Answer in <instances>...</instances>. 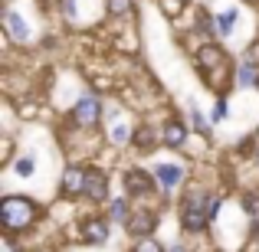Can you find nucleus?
Here are the masks:
<instances>
[{"label": "nucleus", "instance_id": "obj_1", "mask_svg": "<svg viewBox=\"0 0 259 252\" xmlns=\"http://www.w3.org/2000/svg\"><path fill=\"white\" fill-rule=\"evenodd\" d=\"M36 216H39V207L30 196H4L0 200V223H4L7 233H20V229L33 226Z\"/></svg>", "mask_w": 259, "mask_h": 252}, {"label": "nucleus", "instance_id": "obj_2", "mask_svg": "<svg viewBox=\"0 0 259 252\" xmlns=\"http://www.w3.org/2000/svg\"><path fill=\"white\" fill-rule=\"evenodd\" d=\"M210 223V213H207V200L197 193H190L187 200L181 203V226L187 229V233H200V229H207Z\"/></svg>", "mask_w": 259, "mask_h": 252}, {"label": "nucleus", "instance_id": "obj_3", "mask_svg": "<svg viewBox=\"0 0 259 252\" xmlns=\"http://www.w3.org/2000/svg\"><path fill=\"white\" fill-rule=\"evenodd\" d=\"M89 174H92L89 167H76V164L66 167L63 183H59L63 196H85V190H89Z\"/></svg>", "mask_w": 259, "mask_h": 252}, {"label": "nucleus", "instance_id": "obj_4", "mask_svg": "<svg viewBox=\"0 0 259 252\" xmlns=\"http://www.w3.org/2000/svg\"><path fill=\"white\" fill-rule=\"evenodd\" d=\"M102 118V105L99 98H92V95H85V98L76 102V108H72V121H76L79 128H95Z\"/></svg>", "mask_w": 259, "mask_h": 252}, {"label": "nucleus", "instance_id": "obj_5", "mask_svg": "<svg viewBox=\"0 0 259 252\" xmlns=\"http://www.w3.org/2000/svg\"><path fill=\"white\" fill-rule=\"evenodd\" d=\"M79 233H82L85 242H92V246H102V242L108 239V220H102V216H89V220H82Z\"/></svg>", "mask_w": 259, "mask_h": 252}, {"label": "nucleus", "instance_id": "obj_6", "mask_svg": "<svg viewBox=\"0 0 259 252\" xmlns=\"http://www.w3.org/2000/svg\"><path fill=\"white\" fill-rule=\"evenodd\" d=\"M154 226H158V216L154 213H132L128 216V223H125V229L128 233H135L141 239V236H148V233H154Z\"/></svg>", "mask_w": 259, "mask_h": 252}, {"label": "nucleus", "instance_id": "obj_7", "mask_svg": "<svg viewBox=\"0 0 259 252\" xmlns=\"http://www.w3.org/2000/svg\"><path fill=\"white\" fill-rule=\"evenodd\" d=\"M125 187H128V193H151L154 180L145 174V170H128L125 174Z\"/></svg>", "mask_w": 259, "mask_h": 252}, {"label": "nucleus", "instance_id": "obj_8", "mask_svg": "<svg viewBox=\"0 0 259 252\" xmlns=\"http://www.w3.org/2000/svg\"><path fill=\"white\" fill-rule=\"evenodd\" d=\"M236 85H240V88H253V85H259V66H256L249 56L243 59L240 69H236Z\"/></svg>", "mask_w": 259, "mask_h": 252}, {"label": "nucleus", "instance_id": "obj_9", "mask_svg": "<svg viewBox=\"0 0 259 252\" xmlns=\"http://www.w3.org/2000/svg\"><path fill=\"white\" fill-rule=\"evenodd\" d=\"M85 196H89V200H95V203L105 200V196H108V177L99 174V170H92V174H89V190H85Z\"/></svg>", "mask_w": 259, "mask_h": 252}, {"label": "nucleus", "instance_id": "obj_10", "mask_svg": "<svg viewBox=\"0 0 259 252\" xmlns=\"http://www.w3.org/2000/svg\"><path fill=\"white\" fill-rule=\"evenodd\" d=\"M181 177H184V170L177 164H158V170H154V180H161L164 190H174L181 183Z\"/></svg>", "mask_w": 259, "mask_h": 252}, {"label": "nucleus", "instance_id": "obj_11", "mask_svg": "<svg viewBox=\"0 0 259 252\" xmlns=\"http://www.w3.org/2000/svg\"><path fill=\"white\" fill-rule=\"evenodd\" d=\"M4 26H7V33H10V39H17V43H23V39L30 36V26H26L13 10H7V13H4Z\"/></svg>", "mask_w": 259, "mask_h": 252}, {"label": "nucleus", "instance_id": "obj_12", "mask_svg": "<svg viewBox=\"0 0 259 252\" xmlns=\"http://www.w3.org/2000/svg\"><path fill=\"white\" fill-rule=\"evenodd\" d=\"M184 141H187V128H184L181 121H171V125H164V144H167V147H181Z\"/></svg>", "mask_w": 259, "mask_h": 252}, {"label": "nucleus", "instance_id": "obj_13", "mask_svg": "<svg viewBox=\"0 0 259 252\" xmlns=\"http://www.w3.org/2000/svg\"><path fill=\"white\" fill-rule=\"evenodd\" d=\"M236 17H240L236 10H227V13H220V17H217V30H220V36H230V33H233Z\"/></svg>", "mask_w": 259, "mask_h": 252}, {"label": "nucleus", "instance_id": "obj_14", "mask_svg": "<svg viewBox=\"0 0 259 252\" xmlns=\"http://www.w3.org/2000/svg\"><path fill=\"white\" fill-rule=\"evenodd\" d=\"M108 138H112L115 144H125V141H132V138H135V131H132L128 125H121V121H118V125H115L112 131H108Z\"/></svg>", "mask_w": 259, "mask_h": 252}, {"label": "nucleus", "instance_id": "obj_15", "mask_svg": "<svg viewBox=\"0 0 259 252\" xmlns=\"http://www.w3.org/2000/svg\"><path fill=\"white\" fill-rule=\"evenodd\" d=\"M132 252H164L161 249V242L158 239H151V236H141L138 242H135V249Z\"/></svg>", "mask_w": 259, "mask_h": 252}, {"label": "nucleus", "instance_id": "obj_16", "mask_svg": "<svg viewBox=\"0 0 259 252\" xmlns=\"http://www.w3.org/2000/svg\"><path fill=\"white\" fill-rule=\"evenodd\" d=\"M105 10L112 13V17H121V13L132 10V0H105Z\"/></svg>", "mask_w": 259, "mask_h": 252}, {"label": "nucleus", "instance_id": "obj_17", "mask_svg": "<svg viewBox=\"0 0 259 252\" xmlns=\"http://www.w3.org/2000/svg\"><path fill=\"white\" fill-rule=\"evenodd\" d=\"M112 220L128 223V203L125 200H112Z\"/></svg>", "mask_w": 259, "mask_h": 252}, {"label": "nucleus", "instance_id": "obj_18", "mask_svg": "<svg viewBox=\"0 0 259 252\" xmlns=\"http://www.w3.org/2000/svg\"><path fill=\"white\" fill-rule=\"evenodd\" d=\"M13 170H17L20 177H30L33 170H36V161H33V158H20L17 164H13Z\"/></svg>", "mask_w": 259, "mask_h": 252}, {"label": "nucleus", "instance_id": "obj_19", "mask_svg": "<svg viewBox=\"0 0 259 252\" xmlns=\"http://www.w3.org/2000/svg\"><path fill=\"white\" fill-rule=\"evenodd\" d=\"M243 203H246V213L249 216H259V193H246V196H243Z\"/></svg>", "mask_w": 259, "mask_h": 252}, {"label": "nucleus", "instance_id": "obj_20", "mask_svg": "<svg viewBox=\"0 0 259 252\" xmlns=\"http://www.w3.org/2000/svg\"><path fill=\"white\" fill-rule=\"evenodd\" d=\"M190 118H194V125H197V131H203V134H207V131H210V125H207V121H203V115H200V112H197V108H194V105H190Z\"/></svg>", "mask_w": 259, "mask_h": 252}, {"label": "nucleus", "instance_id": "obj_21", "mask_svg": "<svg viewBox=\"0 0 259 252\" xmlns=\"http://www.w3.org/2000/svg\"><path fill=\"white\" fill-rule=\"evenodd\" d=\"M132 144H138V147H148V144H151V131H148V128H141V131L132 138Z\"/></svg>", "mask_w": 259, "mask_h": 252}, {"label": "nucleus", "instance_id": "obj_22", "mask_svg": "<svg viewBox=\"0 0 259 252\" xmlns=\"http://www.w3.org/2000/svg\"><path fill=\"white\" fill-rule=\"evenodd\" d=\"M207 213H210V220H217V213H220V196H207Z\"/></svg>", "mask_w": 259, "mask_h": 252}, {"label": "nucleus", "instance_id": "obj_23", "mask_svg": "<svg viewBox=\"0 0 259 252\" xmlns=\"http://www.w3.org/2000/svg\"><path fill=\"white\" fill-rule=\"evenodd\" d=\"M161 4H164V10H167V13H177V10L184 7V0H161Z\"/></svg>", "mask_w": 259, "mask_h": 252}, {"label": "nucleus", "instance_id": "obj_24", "mask_svg": "<svg viewBox=\"0 0 259 252\" xmlns=\"http://www.w3.org/2000/svg\"><path fill=\"white\" fill-rule=\"evenodd\" d=\"M167 252H184V246H171V249H167Z\"/></svg>", "mask_w": 259, "mask_h": 252}, {"label": "nucleus", "instance_id": "obj_25", "mask_svg": "<svg viewBox=\"0 0 259 252\" xmlns=\"http://www.w3.org/2000/svg\"><path fill=\"white\" fill-rule=\"evenodd\" d=\"M39 252H56V249H39Z\"/></svg>", "mask_w": 259, "mask_h": 252}]
</instances>
